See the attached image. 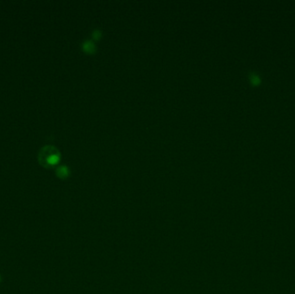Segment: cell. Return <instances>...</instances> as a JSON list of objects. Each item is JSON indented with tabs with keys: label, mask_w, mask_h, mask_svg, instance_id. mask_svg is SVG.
I'll use <instances>...</instances> for the list:
<instances>
[{
	"label": "cell",
	"mask_w": 295,
	"mask_h": 294,
	"mask_svg": "<svg viewBox=\"0 0 295 294\" xmlns=\"http://www.w3.org/2000/svg\"><path fill=\"white\" fill-rule=\"evenodd\" d=\"M57 174L61 177V178H64V177H66L67 174H68V170L66 167H61L58 168L57 170Z\"/></svg>",
	"instance_id": "cell-2"
},
{
	"label": "cell",
	"mask_w": 295,
	"mask_h": 294,
	"mask_svg": "<svg viewBox=\"0 0 295 294\" xmlns=\"http://www.w3.org/2000/svg\"><path fill=\"white\" fill-rule=\"evenodd\" d=\"M41 162L48 166H52L56 164V162L59 160V154L58 152L55 151H47V152H41Z\"/></svg>",
	"instance_id": "cell-1"
},
{
	"label": "cell",
	"mask_w": 295,
	"mask_h": 294,
	"mask_svg": "<svg viewBox=\"0 0 295 294\" xmlns=\"http://www.w3.org/2000/svg\"><path fill=\"white\" fill-rule=\"evenodd\" d=\"M84 48H85V50H86V51H88V52H92V51L94 49V45H93V42L87 41L85 43V45H84Z\"/></svg>",
	"instance_id": "cell-3"
}]
</instances>
